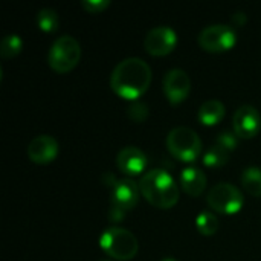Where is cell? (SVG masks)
<instances>
[{
    "label": "cell",
    "instance_id": "obj_5",
    "mask_svg": "<svg viewBox=\"0 0 261 261\" xmlns=\"http://www.w3.org/2000/svg\"><path fill=\"white\" fill-rule=\"evenodd\" d=\"M81 58V46L72 35H61L58 37L47 55V63L52 70L57 73H67L70 72Z\"/></svg>",
    "mask_w": 261,
    "mask_h": 261
},
{
    "label": "cell",
    "instance_id": "obj_9",
    "mask_svg": "<svg viewBox=\"0 0 261 261\" xmlns=\"http://www.w3.org/2000/svg\"><path fill=\"white\" fill-rule=\"evenodd\" d=\"M164 92L167 99L177 106L184 102L191 90V80L188 73L182 69H171L164 76Z\"/></svg>",
    "mask_w": 261,
    "mask_h": 261
},
{
    "label": "cell",
    "instance_id": "obj_4",
    "mask_svg": "<svg viewBox=\"0 0 261 261\" xmlns=\"http://www.w3.org/2000/svg\"><path fill=\"white\" fill-rule=\"evenodd\" d=\"M168 151L182 162H194L202 153V139L190 127H176L167 136Z\"/></svg>",
    "mask_w": 261,
    "mask_h": 261
},
{
    "label": "cell",
    "instance_id": "obj_22",
    "mask_svg": "<svg viewBox=\"0 0 261 261\" xmlns=\"http://www.w3.org/2000/svg\"><path fill=\"white\" fill-rule=\"evenodd\" d=\"M217 145L223 147L228 151H232L239 147V136L232 132H222L217 138Z\"/></svg>",
    "mask_w": 261,
    "mask_h": 261
},
{
    "label": "cell",
    "instance_id": "obj_2",
    "mask_svg": "<svg viewBox=\"0 0 261 261\" xmlns=\"http://www.w3.org/2000/svg\"><path fill=\"white\" fill-rule=\"evenodd\" d=\"M141 194L156 208L170 210L179 202V187L164 170H151L139 180Z\"/></svg>",
    "mask_w": 261,
    "mask_h": 261
},
{
    "label": "cell",
    "instance_id": "obj_19",
    "mask_svg": "<svg viewBox=\"0 0 261 261\" xmlns=\"http://www.w3.org/2000/svg\"><path fill=\"white\" fill-rule=\"evenodd\" d=\"M21 47H23L21 38L17 34H9V35L3 37V40L0 43V55L3 58H12L21 52Z\"/></svg>",
    "mask_w": 261,
    "mask_h": 261
},
{
    "label": "cell",
    "instance_id": "obj_3",
    "mask_svg": "<svg viewBox=\"0 0 261 261\" xmlns=\"http://www.w3.org/2000/svg\"><path fill=\"white\" fill-rule=\"evenodd\" d=\"M101 249L112 258L121 261H128L138 254V239L128 229L112 226L107 228L99 239Z\"/></svg>",
    "mask_w": 261,
    "mask_h": 261
},
{
    "label": "cell",
    "instance_id": "obj_20",
    "mask_svg": "<svg viewBox=\"0 0 261 261\" xmlns=\"http://www.w3.org/2000/svg\"><path fill=\"white\" fill-rule=\"evenodd\" d=\"M37 24L44 32H54L58 29V14L50 8H43L37 14Z\"/></svg>",
    "mask_w": 261,
    "mask_h": 261
},
{
    "label": "cell",
    "instance_id": "obj_24",
    "mask_svg": "<svg viewBox=\"0 0 261 261\" xmlns=\"http://www.w3.org/2000/svg\"><path fill=\"white\" fill-rule=\"evenodd\" d=\"M124 216H125V211L115 206V205H110V210H109V220L113 222V223H119L124 220Z\"/></svg>",
    "mask_w": 261,
    "mask_h": 261
},
{
    "label": "cell",
    "instance_id": "obj_1",
    "mask_svg": "<svg viewBox=\"0 0 261 261\" xmlns=\"http://www.w3.org/2000/svg\"><path fill=\"white\" fill-rule=\"evenodd\" d=\"M151 83V69L147 61L130 57L116 64L110 76L113 92L125 99H138L145 93Z\"/></svg>",
    "mask_w": 261,
    "mask_h": 261
},
{
    "label": "cell",
    "instance_id": "obj_12",
    "mask_svg": "<svg viewBox=\"0 0 261 261\" xmlns=\"http://www.w3.org/2000/svg\"><path fill=\"white\" fill-rule=\"evenodd\" d=\"M58 142L49 135L35 136L28 145V156L34 164H50L58 156Z\"/></svg>",
    "mask_w": 261,
    "mask_h": 261
},
{
    "label": "cell",
    "instance_id": "obj_23",
    "mask_svg": "<svg viewBox=\"0 0 261 261\" xmlns=\"http://www.w3.org/2000/svg\"><path fill=\"white\" fill-rule=\"evenodd\" d=\"M81 5H83V8H84L87 12L95 14V12L104 11V9L110 5V2H109V0H83Z\"/></svg>",
    "mask_w": 261,
    "mask_h": 261
},
{
    "label": "cell",
    "instance_id": "obj_11",
    "mask_svg": "<svg viewBox=\"0 0 261 261\" xmlns=\"http://www.w3.org/2000/svg\"><path fill=\"white\" fill-rule=\"evenodd\" d=\"M139 193H141L139 185H136L132 179L115 180L110 185V196H112L110 203L124 211H130L138 205Z\"/></svg>",
    "mask_w": 261,
    "mask_h": 261
},
{
    "label": "cell",
    "instance_id": "obj_17",
    "mask_svg": "<svg viewBox=\"0 0 261 261\" xmlns=\"http://www.w3.org/2000/svg\"><path fill=\"white\" fill-rule=\"evenodd\" d=\"M228 162H229V151L217 144L208 148V151L203 154V164L210 168H219L226 165Z\"/></svg>",
    "mask_w": 261,
    "mask_h": 261
},
{
    "label": "cell",
    "instance_id": "obj_14",
    "mask_svg": "<svg viewBox=\"0 0 261 261\" xmlns=\"http://www.w3.org/2000/svg\"><path fill=\"white\" fill-rule=\"evenodd\" d=\"M180 185L191 197H199L206 188V174L197 167H188L180 174Z\"/></svg>",
    "mask_w": 261,
    "mask_h": 261
},
{
    "label": "cell",
    "instance_id": "obj_7",
    "mask_svg": "<svg viewBox=\"0 0 261 261\" xmlns=\"http://www.w3.org/2000/svg\"><path fill=\"white\" fill-rule=\"evenodd\" d=\"M237 32L229 24H211L199 34V44L208 52H226L236 46Z\"/></svg>",
    "mask_w": 261,
    "mask_h": 261
},
{
    "label": "cell",
    "instance_id": "obj_13",
    "mask_svg": "<svg viewBox=\"0 0 261 261\" xmlns=\"http://www.w3.org/2000/svg\"><path fill=\"white\" fill-rule=\"evenodd\" d=\"M116 165H118L119 171H122L124 174L138 176L147 167V156L144 154V151L141 148L128 145V147H124L118 153Z\"/></svg>",
    "mask_w": 261,
    "mask_h": 261
},
{
    "label": "cell",
    "instance_id": "obj_8",
    "mask_svg": "<svg viewBox=\"0 0 261 261\" xmlns=\"http://www.w3.org/2000/svg\"><path fill=\"white\" fill-rule=\"evenodd\" d=\"M177 44V35L174 29L168 26H158L148 31L144 40V47L150 55L164 57L173 52Z\"/></svg>",
    "mask_w": 261,
    "mask_h": 261
},
{
    "label": "cell",
    "instance_id": "obj_26",
    "mask_svg": "<svg viewBox=\"0 0 261 261\" xmlns=\"http://www.w3.org/2000/svg\"><path fill=\"white\" fill-rule=\"evenodd\" d=\"M161 261H177L176 258H173V257H167V258H164V260Z\"/></svg>",
    "mask_w": 261,
    "mask_h": 261
},
{
    "label": "cell",
    "instance_id": "obj_6",
    "mask_svg": "<svg viewBox=\"0 0 261 261\" xmlns=\"http://www.w3.org/2000/svg\"><path fill=\"white\" fill-rule=\"evenodd\" d=\"M206 202L210 208L220 214H236L245 203L243 193L232 184H217L208 191Z\"/></svg>",
    "mask_w": 261,
    "mask_h": 261
},
{
    "label": "cell",
    "instance_id": "obj_18",
    "mask_svg": "<svg viewBox=\"0 0 261 261\" xmlns=\"http://www.w3.org/2000/svg\"><path fill=\"white\" fill-rule=\"evenodd\" d=\"M196 226L202 236H214L220 226L217 216H214L210 211H203L196 219Z\"/></svg>",
    "mask_w": 261,
    "mask_h": 261
},
{
    "label": "cell",
    "instance_id": "obj_10",
    "mask_svg": "<svg viewBox=\"0 0 261 261\" xmlns=\"http://www.w3.org/2000/svg\"><path fill=\"white\" fill-rule=\"evenodd\" d=\"M232 125H234V133L239 138L252 139L254 136L258 135L261 128L260 112L249 104L240 106L234 113Z\"/></svg>",
    "mask_w": 261,
    "mask_h": 261
},
{
    "label": "cell",
    "instance_id": "obj_15",
    "mask_svg": "<svg viewBox=\"0 0 261 261\" xmlns=\"http://www.w3.org/2000/svg\"><path fill=\"white\" fill-rule=\"evenodd\" d=\"M225 104L219 99H208L205 101L199 112H197V118L203 125H216L219 124L223 118H225Z\"/></svg>",
    "mask_w": 261,
    "mask_h": 261
},
{
    "label": "cell",
    "instance_id": "obj_25",
    "mask_svg": "<svg viewBox=\"0 0 261 261\" xmlns=\"http://www.w3.org/2000/svg\"><path fill=\"white\" fill-rule=\"evenodd\" d=\"M232 20H234L237 24H240V26H242V24H245V23H246V15H245L243 12H236V14L232 15Z\"/></svg>",
    "mask_w": 261,
    "mask_h": 261
},
{
    "label": "cell",
    "instance_id": "obj_21",
    "mask_svg": "<svg viewBox=\"0 0 261 261\" xmlns=\"http://www.w3.org/2000/svg\"><path fill=\"white\" fill-rule=\"evenodd\" d=\"M127 115L133 122H144L148 118V106L141 102V101H135L128 109H127Z\"/></svg>",
    "mask_w": 261,
    "mask_h": 261
},
{
    "label": "cell",
    "instance_id": "obj_16",
    "mask_svg": "<svg viewBox=\"0 0 261 261\" xmlns=\"http://www.w3.org/2000/svg\"><path fill=\"white\" fill-rule=\"evenodd\" d=\"M242 185L254 197H261V168L249 167L242 174Z\"/></svg>",
    "mask_w": 261,
    "mask_h": 261
}]
</instances>
